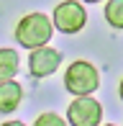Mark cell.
Instances as JSON below:
<instances>
[{
  "mask_svg": "<svg viewBox=\"0 0 123 126\" xmlns=\"http://www.w3.org/2000/svg\"><path fill=\"white\" fill-rule=\"evenodd\" d=\"M3 126H26V124H23V121H5Z\"/></svg>",
  "mask_w": 123,
  "mask_h": 126,
  "instance_id": "10",
  "label": "cell"
},
{
  "mask_svg": "<svg viewBox=\"0 0 123 126\" xmlns=\"http://www.w3.org/2000/svg\"><path fill=\"white\" fill-rule=\"evenodd\" d=\"M82 3H103V0H82Z\"/></svg>",
  "mask_w": 123,
  "mask_h": 126,
  "instance_id": "12",
  "label": "cell"
},
{
  "mask_svg": "<svg viewBox=\"0 0 123 126\" xmlns=\"http://www.w3.org/2000/svg\"><path fill=\"white\" fill-rule=\"evenodd\" d=\"M105 21L110 28L123 31V0H105Z\"/></svg>",
  "mask_w": 123,
  "mask_h": 126,
  "instance_id": "8",
  "label": "cell"
},
{
  "mask_svg": "<svg viewBox=\"0 0 123 126\" xmlns=\"http://www.w3.org/2000/svg\"><path fill=\"white\" fill-rule=\"evenodd\" d=\"M54 33V21L44 13H28L15 23V41L23 49H38L44 44H49Z\"/></svg>",
  "mask_w": 123,
  "mask_h": 126,
  "instance_id": "1",
  "label": "cell"
},
{
  "mask_svg": "<svg viewBox=\"0 0 123 126\" xmlns=\"http://www.w3.org/2000/svg\"><path fill=\"white\" fill-rule=\"evenodd\" d=\"M18 67H21L18 51L10 49V47H3V49H0V82L13 80L15 75H18Z\"/></svg>",
  "mask_w": 123,
  "mask_h": 126,
  "instance_id": "7",
  "label": "cell"
},
{
  "mask_svg": "<svg viewBox=\"0 0 123 126\" xmlns=\"http://www.w3.org/2000/svg\"><path fill=\"white\" fill-rule=\"evenodd\" d=\"M67 121H69V126H100L103 106L92 95H77V100L67 106Z\"/></svg>",
  "mask_w": 123,
  "mask_h": 126,
  "instance_id": "4",
  "label": "cell"
},
{
  "mask_svg": "<svg viewBox=\"0 0 123 126\" xmlns=\"http://www.w3.org/2000/svg\"><path fill=\"white\" fill-rule=\"evenodd\" d=\"M118 93H121V100H123V77H121V85H118Z\"/></svg>",
  "mask_w": 123,
  "mask_h": 126,
  "instance_id": "11",
  "label": "cell"
},
{
  "mask_svg": "<svg viewBox=\"0 0 123 126\" xmlns=\"http://www.w3.org/2000/svg\"><path fill=\"white\" fill-rule=\"evenodd\" d=\"M21 100H23V88H21L18 80H5V82H0V113L18 111Z\"/></svg>",
  "mask_w": 123,
  "mask_h": 126,
  "instance_id": "6",
  "label": "cell"
},
{
  "mask_svg": "<svg viewBox=\"0 0 123 126\" xmlns=\"http://www.w3.org/2000/svg\"><path fill=\"white\" fill-rule=\"evenodd\" d=\"M51 21H54V28L62 33H80L87 23V10L82 8L80 0H64L54 8Z\"/></svg>",
  "mask_w": 123,
  "mask_h": 126,
  "instance_id": "3",
  "label": "cell"
},
{
  "mask_svg": "<svg viewBox=\"0 0 123 126\" xmlns=\"http://www.w3.org/2000/svg\"><path fill=\"white\" fill-rule=\"evenodd\" d=\"M62 59H64V57H62L59 49L44 44V47H38V49H31V54H28V72L36 80L51 77L62 67Z\"/></svg>",
  "mask_w": 123,
  "mask_h": 126,
  "instance_id": "5",
  "label": "cell"
},
{
  "mask_svg": "<svg viewBox=\"0 0 123 126\" xmlns=\"http://www.w3.org/2000/svg\"><path fill=\"white\" fill-rule=\"evenodd\" d=\"M103 126H115V124H103Z\"/></svg>",
  "mask_w": 123,
  "mask_h": 126,
  "instance_id": "13",
  "label": "cell"
},
{
  "mask_svg": "<svg viewBox=\"0 0 123 126\" xmlns=\"http://www.w3.org/2000/svg\"><path fill=\"white\" fill-rule=\"evenodd\" d=\"M33 126H69V121L67 118H62L59 113H38L36 121H33Z\"/></svg>",
  "mask_w": 123,
  "mask_h": 126,
  "instance_id": "9",
  "label": "cell"
},
{
  "mask_svg": "<svg viewBox=\"0 0 123 126\" xmlns=\"http://www.w3.org/2000/svg\"><path fill=\"white\" fill-rule=\"evenodd\" d=\"M64 88L67 93L77 95H92L100 88V72L92 62L87 59H77L64 70Z\"/></svg>",
  "mask_w": 123,
  "mask_h": 126,
  "instance_id": "2",
  "label": "cell"
}]
</instances>
